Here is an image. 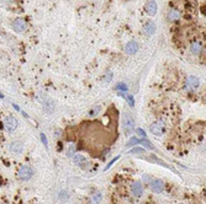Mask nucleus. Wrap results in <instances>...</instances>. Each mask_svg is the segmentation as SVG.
<instances>
[{"label": "nucleus", "mask_w": 206, "mask_h": 204, "mask_svg": "<svg viewBox=\"0 0 206 204\" xmlns=\"http://www.w3.org/2000/svg\"><path fill=\"white\" fill-rule=\"evenodd\" d=\"M122 128L126 134H130L135 130V119L130 113H127L126 111L123 112V115H122Z\"/></svg>", "instance_id": "nucleus-1"}, {"label": "nucleus", "mask_w": 206, "mask_h": 204, "mask_svg": "<svg viewBox=\"0 0 206 204\" xmlns=\"http://www.w3.org/2000/svg\"><path fill=\"white\" fill-rule=\"evenodd\" d=\"M33 175V171L31 167L28 166H21V169L19 170V178L21 179V181H28Z\"/></svg>", "instance_id": "nucleus-2"}, {"label": "nucleus", "mask_w": 206, "mask_h": 204, "mask_svg": "<svg viewBox=\"0 0 206 204\" xmlns=\"http://www.w3.org/2000/svg\"><path fill=\"white\" fill-rule=\"evenodd\" d=\"M4 123H5V128H6L8 132H14L17 128V121H16V118L14 116L5 117Z\"/></svg>", "instance_id": "nucleus-3"}, {"label": "nucleus", "mask_w": 206, "mask_h": 204, "mask_svg": "<svg viewBox=\"0 0 206 204\" xmlns=\"http://www.w3.org/2000/svg\"><path fill=\"white\" fill-rule=\"evenodd\" d=\"M185 85H186V89H188V90H195V89H198V87L200 86V80L198 79L196 76L190 75V76L186 77Z\"/></svg>", "instance_id": "nucleus-4"}, {"label": "nucleus", "mask_w": 206, "mask_h": 204, "mask_svg": "<svg viewBox=\"0 0 206 204\" xmlns=\"http://www.w3.org/2000/svg\"><path fill=\"white\" fill-rule=\"evenodd\" d=\"M42 106H43L45 112L48 113V115H51V113L53 112V110H55V103H53V101H52L50 97H47V96H43Z\"/></svg>", "instance_id": "nucleus-5"}, {"label": "nucleus", "mask_w": 206, "mask_h": 204, "mask_svg": "<svg viewBox=\"0 0 206 204\" xmlns=\"http://www.w3.org/2000/svg\"><path fill=\"white\" fill-rule=\"evenodd\" d=\"M149 187L154 193H162V192L164 191V183H163V181H161V179H153V181L151 182V184H149Z\"/></svg>", "instance_id": "nucleus-6"}, {"label": "nucleus", "mask_w": 206, "mask_h": 204, "mask_svg": "<svg viewBox=\"0 0 206 204\" xmlns=\"http://www.w3.org/2000/svg\"><path fill=\"white\" fill-rule=\"evenodd\" d=\"M13 27H14V30L16 32H23L26 30V22H25V20H22V19H15L14 20V22H13Z\"/></svg>", "instance_id": "nucleus-7"}, {"label": "nucleus", "mask_w": 206, "mask_h": 204, "mask_svg": "<svg viewBox=\"0 0 206 204\" xmlns=\"http://www.w3.org/2000/svg\"><path fill=\"white\" fill-rule=\"evenodd\" d=\"M131 191H132V194L135 197H141L143 193V186L141 182L136 181V182H133L132 186H131Z\"/></svg>", "instance_id": "nucleus-8"}, {"label": "nucleus", "mask_w": 206, "mask_h": 204, "mask_svg": "<svg viewBox=\"0 0 206 204\" xmlns=\"http://www.w3.org/2000/svg\"><path fill=\"white\" fill-rule=\"evenodd\" d=\"M138 48H139V46H138L137 42L131 41V42H128V43L126 44L125 51H126L127 54H135V53H136V52L138 51Z\"/></svg>", "instance_id": "nucleus-9"}, {"label": "nucleus", "mask_w": 206, "mask_h": 204, "mask_svg": "<svg viewBox=\"0 0 206 204\" xmlns=\"http://www.w3.org/2000/svg\"><path fill=\"white\" fill-rule=\"evenodd\" d=\"M23 150V144L20 140H15L10 144V151H13L15 154H20Z\"/></svg>", "instance_id": "nucleus-10"}, {"label": "nucleus", "mask_w": 206, "mask_h": 204, "mask_svg": "<svg viewBox=\"0 0 206 204\" xmlns=\"http://www.w3.org/2000/svg\"><path fill=\"white\" fill-rule=\"evenodd\" d=\"M143 32L147 34V36H151L156 32V23L154 22H152V21H148V22H146L144 23V26H143Z\"/></svg>", "instance_id": "nucleus-11"}, {"label": "nucleus", "mask_w": 206, "mask_h": 204, "mask_svg": "<svg viewBox=\"0 0 206 204\" xmlns=\"http://www.w3.org/2000/svg\"><path fill=\"white\" fill-rule=\"evenodd\" d=\"M146 11L149 15H156L157 14V3L154 1V0H149V1L146 4Z\"/></svg>", "instance_id": "nucleus-12"}, {"label": "nucleus", "mask_w": 206, "mask_h": 204, "mask_svg": "<svg viewBox=\"0 0 206 204\" xmlns=\"http://www.w3.org/2000/svg\"><path fill=\"white\" fill-rule=\"evenodd\" d=\"M149 129L152 132V134H154L157 136H159L163 134V127L161 125V123H153L149 125Z\"/></svg>", "instance_id": "nucleus-13"}, {"label": "nucleus", "mask_w": 206, "mask_h": 204, "mask_svg": "<svg viewBox=\"0 0 206 204\" xmlns=\"http://www.w3.org/2000/svg\"><path fill=\"white\" fill-rule=\"evenodd\" d=\"M180 13L178 10H175V9H170L168 11V20L169 21H172V22H175V21H178L180 19Z\"/></svg>", "instance_id": "nucleus-14"}, {"label": "nucleus", "mask_w": 206, "mask_h": 204, "mask_svg": "<svg viewBox=\"0 0 206 204\" xmlns=\"http://www.w3.org/2000/svg\"><path fill=\"white\" fill-rule=\"evenodd\" d=\"M201 49H202V46L200 42H194V43L190 44V52L193 54H200Z\"/></svg>", "instance_id": "nucleus-15"}, {"label": "nucleus", "mask_w": 206, "mask_h": 204, "mask_svg": "<svg viewBox=\"0 0 206 204\" xmlns=\"http://www.w3.org/2000/svg\"><path fill=\"white\" fill-rule=\"evenodd\" d=\"M101 198H103V196H101V193L100 192H95L93 196H91V200H90V203L91 204H99L100 202H101Z\"/></svg>", "instance_id": "nucleus-16"}, {"label": "nucleus", "mask_w": 206, "mask_h": 204, "mask_svg": "<svg viewBox=\"0 0 206 204\" xmlns=\"http://www.w3.org/2000/svg\"><path fill=\"white\" fill-rule=\"evenodd\" d=\"M84 161H85L84 156H83V155H80V154H76V155H74V156H73V162L75 165H81Z\"/></svg>", "instance_id": "nucleus-17"}, {"label": "nucleus", "mask_w": 206, "mask_h": 204, "mask_svg": "<svg viewBox=\"0 0 206 204\" xmlns=\"http://www.w3.org/2000/svg\"><path fill=\"white\" fill-rule=\"evenodd\" d=\"M101 111V106H95V107H93V108L89 111V117H95L96 115H99V112Z\"/></svg>", "instance_id": "nucleus-18"}, {"label": "nucleus", "mask_w": 206, "mask_h": 204, "mask_svg": "<svg viewBox=\"0 0 206 204\" xmlns=\"http://www.w3.org/2000/svg\"><path fill=\"white\" fill-rule=\"evenodd\" d=\"M135 144H139V139H137V138H135V136H132L131 139L128 140V143L126 144V146H127V148H130V146L135 145Z\"/></svg>", "instance_id": "nucleus-19"}, {"label": "nucleus", "mask_w": 206, "mask_h": 204, "mask_svg": "<svg viewBox=\"0 0 206 204\" xmlns=\"http://www.w3.org/2000/svg\"><path fill=\"white\" fill-rule=\"evenodd\" d=\"M139 144H142V145L147 146V148H149V149H153V145L151 144L149 140H147L146 138H143V139H139Z\"/></svg>", "instance_id": "nucleus-20"}, {"label": "nucleus", "mask_w": 206, "mask_h": 204, "mask_svg": "<svg viewBox=\"0 0 206 204\" xmlns=\"http://www.w3.org/2000/svg\"><path fill=\"white\" fill-rule=\"evenodd\" d=\"M74 154H75V146L74 145H69L68 151H67V156L72 158V156H74Z\"/></svg>", "instance_id": "nucleus-21"}, {"label": "nucleus", "mask_w": 206, "mask_h": 204, "mask_svg": "<svg viewBox=\"0 0 206 204\" xmlns=\"http://www.w3.org/2000/svg\"><path fill=\"white\" fill-rule=\"evenodd\" d=\"M130 153H131V154L139 155V154H143V153H144V149H143V148H133Z\"/></svg>", "instance_id": "nucleus-22"}, {"label": "nucleus", "mask_w": 206, "mask_h": 204, "mask_svg": "<svg viewBox=\"0 0 206 204\" xmlns=\"http://www.w3.org/2000/svg\"><path fill=\"white\" fill-rule=\"evenodd\" d=\"M119 159H120V156H116V158H114V159L111 160V161H110V162H109V164H108L106 166H105V169H104V171H108V170L110 169V167L113 166V165H114V164H115V162H116V161L119 160Z\"/></svg>", "instance_id": "nucleus-23"}, {"label": "nucleus", "mask_w": 206, "mask_h": 204, "mask_svg": "<svg viewBox=\"0 0 206 204\" xmlns=\"http://www.w3.org/2000/svg\"><path fill=\"white\" fill-rule=\"evenodd\" d=\"M116 90H121V91L122 92H126L127 91V86L125 85V84H117V85H116Z\"/></svg>", "instance_id": "nucleus-24"}, {"label": "nucleus", "mask_w": 206, "mask_h": 204, "mask_svg": "<svg viewBox=\"0 0 206 204\" xmlns=\"http://www.w3.org/2000/svg\"><path fill=\"white\" fill-rule=\"evenodd\" d=\"M41 140H42L43 145H45L46 148H48V141H47V136H46L45 133H41Z\"/></svg>", "instance_id": "nucleus-25"}, {"label": "nucleus", "mask_w": 206, "mask_h": 204, "mask_svg": "<svg viewBox=\"0 0 206 204\" xmlns=\"http://www.w3.org/2000/svg\"><path fill=\"white\" fill-rule=\"evenodd\" d=\"M136 133H137V135L141 136V138H146V133H144V130H143L142 128H137V129H136Z\"/></svg>", "instance_id": "nucleus-26"}, {"label": "nucleus", "mask_w": 206, "mask_h": 204, "mask_svg": "<svg viewBox=\"0 0 206 204\" xmlns=\"http://www.w3.org/2000/svg\"><path fill=\"white\" fill-rule=\"evenodd\" d=\"M111 79H113V73L108 71L106 75H105V77H104V81L105 82H109V81H111Z\"/></svg>", "instance_id": "nucleus-27"}]
</instances>
